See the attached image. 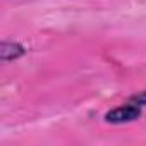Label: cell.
<instances>
[{"mask_svg": "<svg viewBox=\"0 0 146 146\" xmlns=\"http://www.w3.org/2000/svg\"><path fill=\"white\" fill-rule=\"evenodd\" d=\"M141 107L132 103V102H127L125 105H120L110 112L105 113V120L110 122V124H125V122H132L136 119L141 117Z\"/></svg>", "mask_w": 146, "mask_h": 146, "instance_id": "6da1fadb", "label": "cell"}, {"mask_svg": "<svg viewBox=\"0 0 146 146\" xmlns=\"http://www.w3.org/2000/svg\"><path fill=\"white\" fill-rule=\"evenodd\" d=\"M24 46L17 41H2V45H0V57L4 62L17 60L19 57L24 55Z\"/></svg>", "mask_w": 146, "mask_h": 146, "instance_id": "7a4b0ae2", "label": "cell"}, {"mask_svg": "<svg viewBox=\"0 0 146 146\" xmlns=\"http://www.w3.org/2000/svg\"><path fill=\"white\" fill-rule=\"evenodd\" d=\"M129 102H132V103L139 105L141 108H143V107H146V91H143V93H139V95H134Z\"/></svg>", "mask_w": 146, "mask_h": 146, "instance_id": "3957f363", "label": "cell"}]
</instances>
